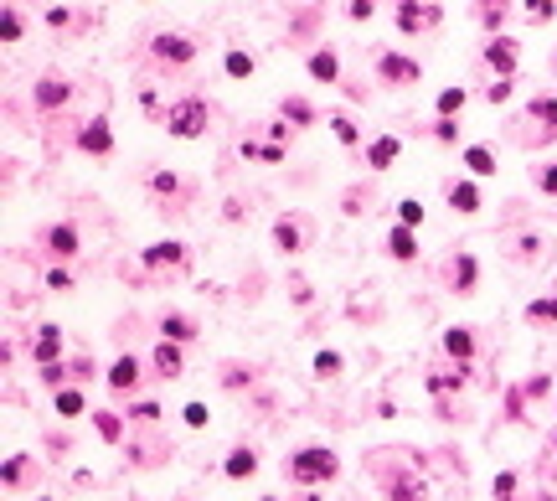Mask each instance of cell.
Returning a JSON list of instances; mask_svg holds the SVG:
<instances>
[{"instance_id":"cell-41","label":"cell","mask_w":557,"mask_h":501,"mask_svg":"<svg viewBox=\"0 0 557 501\" xmlns=\"http://www.w3.org/2000/svg\"><path fill=\"white\" fill-rule=\"evenodd\" d=\"M433 135H439V140H454L459 129H454V119H439V124H433Z\"/></svg>"},{"instance_id":"cell-13","label":"cell","mask_w":557,"mask_h":501,"mask_svg":"<svg viewBox=\"0 0 557 501\" xmlns=\"http://www.w3.org/2000/svg\"><path fill=\"white\" fill-rule=\"evenodd\" d=\"M222 470H228L232 481H243V476H253V470H258V455H253V450H232Z\"/></svg>"},{"instance_id":"cell-43","label":"cell","mask_w":557,"mask_h":501,"mask_svg":"<svg viewBox=\"0 0 557 501\" xmlns=\"http://www.w3.org/2000/svg\"><path fill=\"white\" fill-rule=\"evenodd\" d=\"M542 191H557V166H547V170H542Z\"/></svg>"},{"instance_id":"cell-3","label":"cell","mask_w":557,"mask_h":501,"mask_svg":"<svg viewBox=\"0 0 557 501\" xmlns=\"http://www.w3.org/2000/svg\"><path fill=\"white\" fill-rule=\"evenodd\" d=\"M77 145H83L88 155H109L114 150V135H109V119H93L83 135H77Z\"/></svg>"},{"instance_id":"cell-7","label":"cell","mask_w":557,"mask_h":501,"mask_svg":"<svg viewBox=\"0 0 557 501\" xmlns=\"http://www.w3.org/2000/svg\"><path fill=\"white\" fill-rule=\"evenodd\" d=\"M449 207H459V212H480V191H475L470 181H449Z\"/></svg>"},{"instance_id":"cell-28","label":"cell","mask_w":557,"mask_h":501,"mask_svg":"<svg viewBox=\"0 0 557 501\" xmlns=\"http://www.w3.org/2000/svg\"><path fill=\"white\" fill-rule=\"evenodd\" d=\"M552 0H526V16H532V21H552Z\"/></svg>"},{"instance_id":"cell-21","label":"cell","mask_w":557,"mask_h":501,"mask_svg":"<svg viewBox=\"0 0 557 501\" xmlns=\"http://www.w3.org/2000/svg\"><path fill=\"white\" fill-rule=\"evenodd\" d=\"M161 331L170 336V341H191L196 331H191V321H186V315H165V326H161Z\"/></svg>"},{"instance_id":"cell-8","label":"cell","mask_w":557,"mask_h":501,"mask_svg":"<svg viewBox=\"0 0 557 501\" xmlns=\"http://www.w3.org/2000/svg\"><path fill=\"white\" fill-rule=\"evenodd\" d=\"M382 78H392V83H418V62H408V57H382Z\"/></svg>"},{"instance_id":"cell-9","label":"cell","mask_w":557,"mask_h":501,"mask_svg":"<svg viewBox=\"0 0 557 501\" xmlns=\"http://www.w3.org/2000/svg\"><path fill=\"white\" fill-rule=\"evenodd\" d=\"M155 52H161V57H170V62H191V42H186V36H155Z\"/></svg>"},{"instance_id":"cell-10","label":"cell","mask_w":557,"mask_h":501,"mask_svg":"<svg viewBox=\"0 0 557 501\" xmlns=\"http://www.w3.org/2000/svg\"><path fill=\"white\" fill-rule=\"evenodd\" d=\"M181 259H186L181 243H150V248H144V263H150V269H161V263H181Z\"/></svg>"},{"instance_id":"cell-33","label":"cell","mask_w":557,"mask_h":501,"mask_svg":"<svg viewBox=\"0 0 557 501\" xmlns=\"http://www.w3.org/2000/svg\"><path fill=\"white\" fill-rule=\"evenodd\" d=\"M330 129H336V140H341V145H356V124H351V119H336Z\"/></svg>"},{"instance_id":"cell-2","label":"cell","mask_w":557,"mask_h":501,"mask_svg":"<svg viewBox=\"0 0 557 501\" xmlns=\"http://www.w3.org/2000/svg\"><path fill=\"white\" fill-rule=\"evenodd\" d=\"M289 476L304 481V486L330 481V476H336V455H330V450H299L295 460H289Z\"/></svg>"},{"instance_id":"cell-17","label":"cell","mask_w":557,"mask_h":501,"mask_svg":"<svg viewBox=\"0 0 557 501\" xmlns=\"http://www.w3.org/2000/svg\"><path fill=\"white\" fill-rule=\"evenodd\" d=\"M464 166H470L475 176H490V170H496V155H490L485 145H470V150H464Z\"/></svg>"},{"instance_id":"cell-1","label":"cell","mask_w":557,"mask_h":501,"mask_svg":"<svg viewBox=\"0 0 557 501\" xmlns=\"http://www.w3.org/2000/svg\"><path fill=\"white\" fill-rule=\"evenodd\" d=\"M165 129H170L176 140H196V135L207 129V99H181L176 109L165 114Z\"/></svg>"},{"instance_id":"cell-42","label":"cell","mask_w":557,"mask_h":501,"mask_svg":"<svg viewBox=\"0 0 557 501\" xmlns=\"http://www.w3.org/2000/svg\"><path fill=\"white\" fill-rule=\"evenodd\" d=\"M511 486H516L511 470H506V476H496V496H511Z\"/></svg>"},{"instance_id":"cell-36","label":"cell","mask_w":557,"mask_h":501,"mask_svg":"<svg viewBox=\"0 0 557 501\" xmlns=\"http://www.w3.org/2000/svg\"><path fill=\"white\" fill-rule=\"evenodd\" d=\"M284 114H289L295 124H304V119H310V103H299V99H295V103H284Z\"/></svg>"},{"instance_id":"cell-6","label":"cell","mask_w":557,"mask_h":501,"mask_svg":"<svg viewBox=\"0 0 557 501\" xmlns=\"http://www.w3.org/2000/svg\"><path fill=\"white\" fill-rule=\"evenodd\" d=\"M135 382H140V362H135V357H119V362L109 367V388L124 393V388H135Z\"/></svg>"},{"instance_id":"cell-27","label":"cell","mask_w":557,"mask_h":501,"mask_svg":"<svg viewBox=\"0 0 557 501\" xmlns=\"http://www.w3.org/2000/svg\"><path fill=\"white\" fill-rule=\"evenodd\" d=\"M459 103H464V88H444V94H439V114H454Z\"/></svg>"},{"instance_id":"cell-30","label":"cell","mask_w":557,"mask_h":501,"mask_svg":"<svg viewBox=\"0 0 557 501\" xmlns=\"http://www.w3.org/2000/svg\"><path fill=\"white\" fill-rule=\"evenodd\" d=\"M0 36H6V42H16V36H21V16H16V10H6V21H0Z\"/></svg>"},{"instance_id":"cell-44","label":"cell","mask_w":557,"mask_h":501,"mask_svg":"<svg viewBox=\"0 0 557 501\" xmlns=\"http://www.w3.org/2000/svg\"><path fill=\"white\" fill-rule=\"evenodd\" d=\"M304 501H315V496H304Z\"/></svg>"},{"instance_id":"cell-5","label":"cell","mask_w":557,"mask_h":501,"mask_svg":"<svg viewBox=\"0 0 557 501\" xmlns=\"http://www.w3.org/2000/svg\"><path fill=\"white\" fill-rule=\"evenodd\" d=\"M433 16H439V10H433L429 0H418V6L408 0V6L397 10V26H403V31H418V26H423V21H433Z\"/></svg>"},{"instance_id":"cell-15","label":"cell","mask_w":557,"mask_h":501,"mask_svg":"<svg viewBox=\"0 0 557 501\" xmlns=\"http://www.w3.org/2000/svg\"><path fill=\"white\" fill-rule=\"evenodd\" d=\"M155 367H161V377H176V372H181V351H176V341H161V347H155Z\"/></svg>"},{"instance_id":"cell-26","label":"cell","mask_w":557,"mask_h":501,"mask_svg":"<svg viewBox=\"0 0 557 501\" xmlns=\"http://www.w3.org/2000/svg\"><path fill=\"white\" fill-rule=\"evenodd\" d=\"M315 372H320V377H336V372H341V357H336V351H320V357H315Z\"/></svg>"},{"instance_id":"cell-22","label":"cell","mask_w":557,"mask_h":501,"mask_svg":"<svg viewBox=\"0 0 557 501\" xmlns=\"http://www.w3.org/2000/svg\"><path fill=\"white\" fill-rule=\"evenodd\" d=\"M274 243L284 248V254H295V248H299V228H295V222H278V228H274Z\"/></svg>"},{"instance_id":"cell-35","label":"cell","mask_w":557,"mask_h":501,"mask_svg":"<svg viewBox=\"0 0 557 501\" xmlns=\"http://www.w3.org/2000/svg\"><path fill=\"white\" fill-rule=\"evenodd\" d=\"M392 501H423V486H408V481H403V486L392 491Z\"/></svg>"},{"instance_id":"cell-18","label":"cell","mask_w":557,"mask_h":501,"mask_svg":"<svg viewBox=\"0 0 557 501\" xmlns=\"http://www.w3.org/2000/svg\"><path fill=\"white\" fill-rule=\"evenodd\" d=\"M47 243H52V254H62V259H73V254H77V233H73V228H52V233H47Z\"/></svg>"},{"instance_id":"cell-20","label":"cell","mask_w":557,"mask_h":501,"mask_svg":"<svg viewBox=\"0 0 557 501\" xmlns=\"http://www.w3.org/2000/svg\"><path fill=\"white\" fill-rule=\"evenodd\" d=\"M392 161H397V140H392V135L371 145V166H377V170H382V166H392Z\"/></svg>"},{"instance_id":"cell-11","label":"cell","mask_w":557,"mask_h":501,"mask_svg":"<svg viewBox=\"0 0 557 501\" xmlns=\"http://www.w3.org/2000/svg\"><path fill=\"white\" fill-rule=\"evenodd\" d=\"M62 99H68V83H62V78H42V83H36V103H42V109H57Z\"/></svg>"},{"instance_id":"cell-24","label":"cell","mask_w":557,"mask_h":501,"mask_svg":"<svg viewBox=\"0 0 557 501\" xmlns=\"http://www.w3.org/2000/svg\"><path fill=\"white\" fill-rule=\"evenodd\" d=\"M57 414H68V419H73V414H83V393H73V388H68V393H57Z\"/></svg>"},{"instance_id":"cell-40","label":"cell","mask_w":557,"mask_h":501,"mask_svg":"<svg viewBox=\"0 0 557 501\" xmlns=\"http://www.w3.org/2000/svg\"><path fill=\"white\" fill-rule=\"evenodd\" d=\"M526 393H532V398H547L552 382H547V377H532V382H526Z\"/></svg>"},{"instance_id":"cell-38","label":"cell","mask_w":557,"mask_h":501,"mask_svg":"<svg viewBox=\"0 0 557 501\" xmlns=\"http://www.w3.org/2000/svg\"><path fill=\"white\" fill-rule=\"evenodd\" d=\"M532 114H542V119H547V124H557V103H552V99H542V103H532Z\"/></svg>"},{"instance_id":"cell-32","label":"cell","mask_w":557,"mask_h":501,"mask_svg":"<svg viewBox=\"0 0 557 501\" xmlns=\"http://www.w3.org/2000/svg\"><path fill=\"white\" fill-rule=\"evenodd\" d=\"M186 424H191V429H207V408H202V403H186Z\"/></svg>"},{"instance_id":"cell-37","label":"cell","mask_w":557,"mask_h":501,"mask_svg":"<svg viewBox=\"0 0 557 501\" xmlns=\"http://www.w3.org/2000/svg\"><path fill=\"white\" fill-rule=\"evenodd\" d=\"M377 10V0H351V21H366Z\"/></svg>"},{"instance_id":"cell-25","label":"cell","mask_w":557,"mask_h":501,"mask_svg":"<svg viewBox=\"0 0 557 501\" xmlns=\"http://www.w3.org/2000/svg\"><path fill=\"white\" fill-rule=\"evenodd\" d=\"M228 73L232 78H248V73H253V57H248V52H228Z\"/></svg>"},{"instance_id":"cell-23","label":"cell","mask_w":557,"mask_h":501,"mask_svg":"<svg viewBox=\"0 0 557 501\" xmlns=\"http://www.w3.org/2000/svg\"><path fill=\"white\" fill-rule=\"evenodd\" d=\"M397 217H403V228H418V222H423V202H413V196L397 202Z\"/></svg>"},{"instance_id":"cell-29","label":"cell","mask_w":557,"mask_h":501,"mask_svg":"<svg viewBox=\"0 0 557 501\" xmlns=\"http://www.w3.org/2000/svg\"><path fill=\"white\" fill-rule=\"evenodd\" d=\"M526 315H532V321H557V300H537Z\"/></svg>"},{"instance_id":"cell-39","label":"cell","mask_w":557,"mask_h":501,"mask_svg":"<svg viewBox=\"0 0 557 501\" xmlns=\"http://www.w3.org/2000/svg\"><path fill=\"white\" fill-rule=\"evenodd\" d=\"M506 99H511V78H500V83L490 88V103H506Z\"/></svg>"},{"instance_id":"cell-12","label":"cell","mask_w":557,"mask_h":501,"mask_svg":"<svg viewBox=\"0 0 557 501\" xmlns=\"http://www.w3.org/2000/svg\"><path fill=\"white\" fill-rule=\"evenodd\" d=\"M31 347H36V362H52V357H57V347H62V331H57V326H42Z\"/></svg>"},{"instance_id":"cell-14","label":"cell","mask_w":557,"mask_h":501,"mask_svg":"<svg viewBox=\"0 0 557 501\" xmlns=\"http://www.w3.org/2000/svg\"><path fill=\"white\" fill-rule=\"evenodd\" d=\"M336 73H341L336 52H315V57H310V78H320V83H336Z\"/></svg>"},{"instance_id":"cell-4","label":"cell","mask_w":557,"mask_h":501,"mask_svg":"<svg viewBox=\"0 0 557 501\" xmlns=\"http://www.w3.org/2000/svg\"><path fill=\"white\" fill-rule=\"evenodd\" d=\"M485 57H490V68H496L500 78H511V68H516V42H506V36H496V42L485 47Z\"/></svg>"},{"instance_id":"cell-19","label":"cell","mask_w":557,"mask_h":501,"mask_svg":"<svg viewBox=\"0 0 557 501\" xmlns=\"http://www.w3.org/2000/svg\"><path fill=\"white\" fill-rule=\"evenodd\" d=\"M470 347H475V341H470V331H459V326H454V331H444V351H449V357H470Z\"/></svg>"},{"instance_id":"cell-34","label":"cell","mask_w":557,"mask_h":501,"mask_svg":"<svg viewBox=\"0 0 557 501\" xmlns=\"http://www.w3.org/2000/svg\"><path fill=\"white\" fill-rule=\"evenodd\" d=\"M470 284H475V259L464 254V259H459V289H470Z\"/></svg>"},{"instance_id":"cell-31","label":"cell","mask_w":557,"mask_h":501,"mask_svg":"<svg viewBox=\"0 0 557 501\" xmlns=\"http://www.w3.org/2000/svg\"><path fill=\"white\" fill-rule=\"evenodd\" d=\"M93 419H98V434H103V440H119V419H114V414H93Z\"/></svg>"},{"instance_id":"cell-16","label":"cell","mask_w":557,"mask_h":501,"mask_svg":"<svg viewBox=\"0 0 557 501\" xmlns=\"http://www.w3.org/2000/svg\"><path fill=\"white\" fill-rule=\"evenodd\" d=\"M387 248H392V259H413V254H418V238H413V228H392Z\"/></svg>"}]
</instances>
